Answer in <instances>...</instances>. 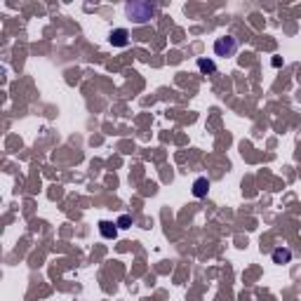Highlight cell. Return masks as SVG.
Instances as JSON below:
<instances>
[{
  "instance_id": "cell-4",
  "label": "cell",
  "mask_w": 301,
  "mask_h": 301,
  "mask_svg": "<svg viewBox=\"0 0 301 301\" xmlns=\"http://www.w3.org/2000/svg\"><path fill=\"white\" fill-rule=\"evenodd\" d=\"M210 193V179L207 177H198L193 181V196L196 198H205Z\"/></svg>"
},
{
  "instance_id": "cell-6",
  "label": "cell",
  "mask_w": 301,
  "mask_h": 301,
  "mask_svg": "<svg viewBox=\"0 0 301 301\" xmlns=\"http://www.w3.org/2000/svg\"><path fill=\"white\" fill-rule=\"evenodd\" d=\"M271 259H273V263H280V266H285V263L292 261V252H289L287 247H278V249H273Z\"/></svg>"
},
{
  "instance_id": "cell-1",
  "label": "cell",
  "mask_w": 301,
  "mask_h": 301,
  "mask_svg": "<svg viewBox=\"0 0 301 301\" xmlns=\"http://www.w3.org/2000/svg\"><path fill=\"white\" fill-rule=\"evenodd\" d=\"M125 12H127V17H130L134 24H146L156 14V7L151 2H127L125 5Z\"/></svg>"
},
{
  "instance_id": "cell-8",
  "label": "cell",
  "mask_w": 301,
  "mask_h": 301,
  "mask_svg": "<svg viewBox=\"0 0 301 301\" xmlns=\"http://www.w3.org/2000/svg\"><path fill=\"white\" fill-rule=\"evenodd\" d=\"M130 223H132V217H127V214H122V217H120V219H118V228H127Z\"/></svg>"
},
{
  "instance_id": "cell-7",
  "label": "cell",
  "mask_w": 301,
  "mask_h": 301,
  "mask_svg": "<svg viewBox=\"0 0 301 301\" xmlns=\"http://www.w3.org/2000/svg\"><path fill=\"white\" fill-rule=\"evenodd\" d=\"M198 68H200L202 73H214V71H217V64H214L212 59H198Z\"/></svg>"
},
{
  "instance_id": "cell-3",
  "label": "cell",
  "mask_w": 301,
  "mask_h": 301,
  "mask_svg": "<svg viewBox=\"0 0 301 301\" xmlns=\"http://www.w3.org/2000/svg\"><path fill=\"white\" fill-rule=\"evenodd\" d=\"M108 42H111L113 47H125V45L130 42V33H127V28H116V31H111Z\"/></svg>"
},
{
  "instance_id": "cell-2",
  "label": "cell",
  "mask_w": 301,
  "mask_h": 301,
  "mask_svg": "<svg viewBox=\"0 0 301 301\" xmlns=\"http://www.w3.org/2000/svg\"><path fill=\"white\" fill-rule=\"evenodd\" d=\"M238 52V40L233 36H221L214 40V54L217 57H233Z\"/></svg>"
},
{
  "instance_id": "cell-5",
  "label": "cell",
  "mask_w": 301,
  "mask_h": 301,
  "mask_svg": "<svg viewBox=\"0 0 301 301\" xmlns=\"http://www.w3.org/2000/svg\"><path fill=\"white\" fill-rule=\"evenodd\" d=\"M99 233L106 240H116L118 238V223H111V221H101L99 223Z\"/></svg>"
}]
</instances>
